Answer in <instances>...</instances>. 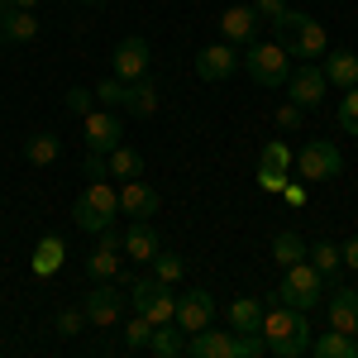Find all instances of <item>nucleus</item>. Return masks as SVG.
<instances>
[{
    "label": "nucleus",
    "mask_w": 358,
    "mask_h": 358,
    "mask_svg": "<svg viewBox=\"0 0 358 358\" xmlns=\"http://www.w3.org/2000/svg\"><path fill=\"white\" fill-rule=\"evenodd\" d=\"M82 172H86V182H106V177H110V167H106V153H96V148H86V158H82Z\"/></svg>",
    "instance_id": "c9c22d12"
},
{
    "label": "nucleus",
    "mask_w": 358,
    "mask_h": 358,
    "mask_svg": "<svg viewBox=\"0 0 358 358\" xmlns=\"http://www.w3.org/2000/svg\"><path fill=\"white\" fill-rule=\"evenodd\" d=\"M148 263H153V277L167 282V287H172V282H182V273H187V258H182L177 248H158Z\"/></svg>",
    "instance_id": "c85d7f7f"
},
{
    "label": "nucleus",
    "mask_w": 358,
    "mask_h": 358,
    "mask_svg": "<svg viewBox=\"0 0 358 358\" xmlns=\"http://www.w3.org/2000/svg\"><path fill=\"white\" fill-rule=\"evenodd\" d=\"M57 153H62V138L48 134V129H38V134H29V138H24V158H29L34 167L57 163Z\"/></svg>",
    "instance_id": "393cba45"
},
{
    "label": "nucleus",
    "mask_w": 358,
    "mask_h": 358,
    "mask_svg": "<svg viewBox=\"0 0 358 358\" xmlns=\"http://www.w3.org/2000/svg\"><path fill=\"white\" fill-rule=\"evenodd\" d=\"M148 349L158 358H177V354H187V330L182 325H153V339H148Z\"/></svg>",
    "instance_id": "b1692460"
},
{
    "label": "nucleus",
    "mask_w": 358,
    "mask_h": 358,
    "mask_svg": "<svg viewBox=\"0 0 358 358\" xmlns=\"http://www.w3.org/2000/svg\"><path fill=\"white\" fill-rule=\"evenodd\" d=\"M106 167H110L115 182L143 177V153H138V148H129V143H120V148H110V153H106Z\"/></svg>",
    "instance_id": "5701e85b"
},
{
    "label": "nucleus",
    "mask_w": 358,
    "mask_h": 358,
    "mask_svg": "<svg viewBox=\"0 0 358 358\" xmlns=\"http://www.w3.org/2000/svg\"><path fill=\"white\" fill-rule=\"evenodd\" d=\"M330 330L358 334V287L334 282V292H330Z\"/></svg>",
    "instance_id": "dca6fc26"
},
{
    "label": "nucleus",
    "mask_w": 358,
    "mask_h": 358,
    "mask_svg": "<svg viewBox=\"0 0 358 358\" xmlns=\"http://www.w3.org/2000/svg\"><path fill=\"white\" fill-rule=\"evenodd\" d=\"M110 57H115V77H120V82H138V77H148L153 48H148L143 38H120Z\"/></svg>",
    "instance_id": "f8f14e48"
},
{
    "label": "nucleus",
    "mask_w": 358,
    "mask_h": 358,
    "mask_svg": "<svg viewBox=\"0 0 358 358\" xmlns=\"http://www.w3.org/2000/svg\"><path fill=\"white\" fill-rule=\"evenodd\" d=\"M0 34H5V43H34V38H38V15L10 5V10L0 15Z\"/></svg>",
    "instance_id": "a211bd4d"
},
{
    "label": "nucleus",
    "mask_w": 358,
    "mask_h": 358,
    "mask_svg": "<svg viewBox=\"0 0 358 358\" xmlns=\"http://www.w3.org/2000/svg\"><path fill=\"white\" fill-rule=\"evenodd\" d=\"M234 72H239L234 43H210V48L196 53V77H201V82H229Z\"/></svg>",
    "instance_id": "9b49d317"
},
{
    "label": "nucleus",
    "mask_w": 358,
    "mask_h": 358,
    "mask_svg": "<svg viewBox=\"0 0 358 358\" xmlns=\"http://www.w3.org/2000/svg\"><path fill=\"white\" fill-rule=\"evenodd\" d=\"M244 72L253 77V86H268V91H277V86H287V77H292V53L282 48V43H248L244 53Z\"/></svg>",
    "instance_id": "7ed1b4c3"
},
{
    "label": "nucleus",
    "mask_w": 358,
    "mask_h": 358,
    "mask_svg": "<svg viewBox=\"0 0 358 358\" xmlns=\"http://www.w3.org/2000/svg\"><path fill=\"white\" fill-rule=\"evenodd\" d=\"M0 43H5V34H0Z\"/></svg>",
    "instance_id": "de8ad7c7"
},
{
    "label": "nucleus",
    "mask_w": 358,
    "mask_h": 358,
    "mask_svg": "<svg viewBox=\"0 0 358 358\" xmlns=\"http://www.w3.org/2000/svg\"><path fill=\"white\" fill-rule=\"evenodd\" d=\"M62 106H67L72 115H91L96 110V91H91V86H72V91L62 96Z\"/></svg>",
    "instance_id": "72a5a7b5"
},
{
    "label": "nucleus",
    "mask_w": 358,
    "mask_h": 358,
    "mask_svg": "<svg viewBox=\"0 0 358 358\" xmlns=\"http://www.w3.org/2000/svg\"><path fill=\"white\" fill-rule=\"evenodd\" d=\"M120 244H96L91 248V258H86V273L96 277V282H115L120 277Z\"/></svg>",
    "instance_id": "412c9836"
},
{
    "label": "nucleus",
    "mask_w": 358,
    "mask_h": 358,
    "mask_svg": "<svg viewBox=\"0 0 358 358\" xmlns=\"http://www.w3.org/2000/svg\"><path fill=\"white\" fill-rule=\"evenodd\" d=\"M339 124H344V134L358 138V86L344 91V106H339Z\"/></svg>",
    "instance_id": "f704fd0d"
},
{
    "label": "nucleus",
    "mask_w": 358,
    "mask_h": 358,
    "mask_svg": "<svg viewBox=\"0 0 358 358\" xmlns=\"http://www.w3.org/2000/svg\"><path fill=\"white\" fill-rule=\"evenodd\" d=\"M258 334L268 339V354H273V349H282L287 339H310V320H306V310L277 301L273 310H263V330Z\"/></svg>",
    "instance_id": "39448f33"
},
{
    "label": "nucleus",
    "mask_w": 358,
    "mask_h": 358,
    "mask_svg": "<svg viewBox=\"0 0 358 358\" xmlns=\"http://www.w3.org/2000/svg\"><path fill=\"white\" fill-rule=\"evenodd\" d=\"M187 354L192 358H239V344H234V334L206 325V330L187 334Z\"/></svg>",
    "instance_id": "4468645a"
},
{
    "label": "nucleus",
    "mask_w": 358,
    "mask_h": 358,
    "mask_svg": "<svg viewBox=\"0 0 358 358\" xmlns=\"http://www.w3.org/2000/svg\"><path fill=\"white\" fill-rule=\"evenodd\" d=\"M124 110H129V115H153V110H158V86L148 82V77H138V82H129V96H124Z\"/></svg>",
    "instance_id": "bb28decb"
},
{
    "label": "nucleus",
    "mask_w": 358,
    "mask_h": 358,
    "mask_svg": "<svg viewBox=\"0 0 358 358\" xmlns=\"http://www.w3.org/2000/svg\"><path fill=\"white\" fill-rule=\"evenodd\" d=\"M339 167H344V158H339V148H334L330 138H310L301 153H296V167L292 172H301L306 182H334Z\"/></svg>",
    "instance_id": "423d86ee"
},
{
    "label": "nucleus",
    "mask_w": 358,
    "mask_h": 358,
    "mask_svg": "<svg viewBox=\"0 0 358 358\" xmlns=\"http://www.w3.org/2000/svg\"><path fill=\"white\" fill-rule=\"evenodd\" d=\"M62 263H67V244H62L57 234H48V239H38V248H34V263H29V268H34L38 277H53Z\"/></svg>",
    "instance_id": "aec40b11"
},
{
    "label": "nucleus",
    "mask_w": 358,
    "mask_h": 358,
    "mask_svg": "<svg viewBox=\"0 0 358 358\" xmlns=\"http://www.w3.org/2000/svg\"><path fill=\"white\" fill-rule=\"evenodd\" d=\"M91 91H96V106L115 110V106H124V96H129V82H120V77H106V82L91 86Z\"/></svg>",
    "instance_id": "7c9ffc66"
},
{
    "label": "nucleus",
    "mask_w": 358,
    "mask_h": 358,
    "mask_svg": "<svg viewBox=\"0 0 358 358\" xmlns=\"http://www.w3.org/2000/svg\"><path fill=\"white\" fill-rule=\"evenodd\" d=\"M82 310H86V320H91V325H101V330H115V325L124 320L129 301H124V292H120L115 282H101V287H91V292H86Z\"/></svg>",
    "instance_id": "0eeeda50"
},
{
    "label": "nucleus",
    "mask_w": 358,
    "mask_h": 358,
    "mask_svg": "<svg viewBox=\"0 0 358 358\" xmlns=\"http://www.w3.org/2000/svg\"><path fill=\"white\" fill-rule=\"evenodd\" d=\"M325 91H330V82H325V72H320L315 62H301V67L287 77V96H292V106H301V110H315V106L325 101Z\"/></svg>",
    "instance_id": "6e6552de"
},
{
    "label": "nucleus",
    "mask_w": 358,
    "mask_h": 358,
    "mask_svg": "<svg viewBox=\"0 0 358 358\" xmlns=\"http://www.w3.org/2000/svg\"><path fill=\"white\" fill-rule=\"evenodd\" d=\"M229 330H234V334H258V330H263V301L239 296V301L229 306Z\"/></svg>",
    "instance_id": "4be33fe9"
},
{
    "label": "nucleus",
    "mask_w": 358,
    "mask_h": 358,
    "mask_svg": "<svg viewBox=\"0 0 358 358\" xmlns=\"http://www.w3.org/2000/svg\"><path fill=\"white\" fill-rule=\"evenodd\" d=\"M82 5H106V0H82Z\"/></svg>",
    "instance_id": "49530a36"
},
{
    "label": "nucleus",
    "mask_w": 358,
    "mask_h": 358,
    "mask_svg": "<svg viewBox=\"0 0 358 358\" xmlns=\"http://www.w3.org/2000/svg\"><path fill=\"white\" fill-rule=\"evenodd\" d=\"M273 124H277V129H301V106H292V101H287V106L273 115Z\"/></svg>",
    "instance_id": "ea45409f"
},
{
    "label": "nucleus",
    "mask_w": 358,
    "mask_h": 358,
    "mask_svg": "<svg viewBox=\"0 0 358 358\" xmlns=\"http://www.w3.org/2000/svg\"><path fill=\"white\" fill-rule=\"evenodd\" d=\"M320 296H325V277L315 273L306 258H301V263H292L287 277L277 282V301H282V306H296V310H306V315L320 306Z\"/></svg>",
    "instance_id": "20e7f679"
},
{
    "label": "nucleus",
    "mask_w": 358,
    "mask_h": 358,
    "mask_svg": "<svg viewBox=\"0 0 358 358\" xmlns=\"http://www.w3.org/2000/svg\"><path fill=\"white\" fill-rule=\"evenodd\" d=\"M148 339H153V320H148V315H134V320H124V349H129V354L148 349Z\"/></svg>",
    "instance_id": "2f4dec72"
},
{
    "label": "nucleus",
    "mask_w": 358,
    "mask_h": 358,
    "mask_svg": "<svg viewBox=\"0 0 358 358\" xmlns=\"http://www.w3.org/2000/svg\"><path fill=\"white\" fill-rule=\"evenodd\" d=\"M86 120V148H96V153H110V148H120L124 143V124H120V115L115 110H91V115H82Z\"/></svg>",
    "instance_id": "9d476101"
},
{
    "label": "nucleus",
    "mask_w": 358,
    "mask_h": 358,
    "mask_svg": "<svg viewBox=\"0 0 358 358\" xmlns=\"http://www.w3.org/2000/svg\"><path fill=\"white\" fill-rule=\"evenodd\" d=\"M310 354H320V358H358V339L344 334V330H330V334H320V339H310Z\"/></svg>",
    "instance_id": "a878e982"
},
{
    "label": "nucleus",
    "mask_w": 358,
    "mask_h": 358,
    "mask_svg": "<svg viewBox=\"0 0 358 358\" xmlns=\"http://www.w3.org/2000/svg\"><path fill=\"white\" fill-rule=\"evenodd\" d=\"M306 248H310V244H306L296 229H282V234L273 239V258L282 263V268H292V263H301V258H306Z\"/></svg>",
    "instance_id": "c756f323"
},
{
    "label": "nucleus",
    "mask_w": 358,
    "mask_h": 358,
    "mask_svg": "<svg viewBox=\"0 0 358 358\" xmlns=\"http://www.w3.org/2000/svg\"><path fill=\"white\" fill-rule=\"evenodd\" d=\"M292 163H296V153L282 143V138H268L263 143V167H277V172H292Z\"/></svg>",
    "instance_id": "473e14b6"
},
{
    "label": "nucleus",
    "mask_w": 358,
    "mask_h": 358,
    "mask_svg": "<svg viewBox=\"0 0 358 358\" xmlns=\"http://www.w3.org/2000/svg\"><path fill=\"white\" fill-rule=\"evenodd\" d=\"M258 10L253 5H229L220 15V34H224V43H253L258 38Z\"/></svg>",
    "instance_id": "2eb2a0df"
},
{
    "label": "nucleus",
    "mask_w": 358,
    "mask_h": 358,
    "mask_svg": "<svg viewBox=\"0 0 358 358\" xmlns=\"http://www.w3.org/2000/svg\"><path fill=\"white\" fill-rule=\"evenodd\" d=\"M253 10H258V20H277L282 10H287V0H248Z\"/></svg>",
    "instance_id": "a19ab883"
},
{
    "label": "nucleus",
    "mask_w": 358,
    "mask_h": 358,
    "mask_svg": "<svg viewBox=\"0 0 358 358\" xmlns=\"http://www.w3.org/2000/svg\"><path fill=\"white\" fill-rule=\"evenodd\" d=\"M115 210H120V192H115L110 182H91V187L77 196V206H72V220H77V229H86V234H101V229L115 224Z\"/></svg>",
    "instance_id": "f03ea898"
},
{
    "label": "nucleus",
    "mask_w": 358,
    "mask_h": 358,
    "mask_svg": "<svg viewBox=\"0 0 358 358\" xmlns=\"http://www.w3.org/2000/svg\"><path fill=\"white\" fill-rule=\"evenodd\" d=\"M325 82L339 86V91H349V86H358V53H349V48H325Z\"/></svg>",
    "instance_id": "f3484780"
},
{
    "label": "nucleus",
    "mask_w": 358,
    "mask_h": 358,
    "mask_svg": "<svg viewBox=\"0 0 358 358\" xmlns=\"http://www.w3.org/2000/svg\"><path fill=\"white\" fill-rule=\"evenodd\" d=\"M273 34H277V43L287 48L292 57H306V62H315V57H325V48H330V34L315 24L306 10H282L273 20Z\"/></svg>",
    "instance_id": "f257e3e1"
},
{
    "label": "nucleus",
    "mask_w": 358,
    "mask_h": 358,
    "mask_svg": "<svg viewBox=\"0 0 358 358\" xmlns=\"http://www.w3.org/2000/svg\"><path fill=\"white\" fill-rule=\"evenodd\" d=\"M234 344H239V358H263L268 354V339H263V334H234Z\"/></svg>",
    "instance_id": "4c0bfd02"
},
{
    "label": "nucleus",
    "mask_w": 358,
    "mask_h": 358,
    "mask_svg": "<svg viewBox=\"0 0 358 358\" xmlns=\"http://www.w3.org/2000/svg\"><path fill=\"white\" fill-rule=\"evenodd\" d=\"M306 263H310L315 273L325 277V282H334V277H339V248L325 244V239H315V244L306 248Z\"/></svg>",
    "instance_id": "cd10ccee"
},
{
    "label": "nucleus",
    "mask_w": 358,
    "mask_h": 358,
    "mask_svg": "<svg viewBox=\"0 0 358 358\" xmlns=\"http://www.w3.org/2000/svg\"><path fill=\"white\" fill-rule=\"evenodd\" d=\"M15 5H20V10H38V0H15Z\"/></svg>",
    "instance_id": "c03bdc74"
},
{
    "label": "nucleus",
    "mask_w": 358,
    "mask_h": 358,
    "mask_svg": "<svg viewBox=\"0 0 358 358\" xmlns=\"http://www.w3.org/2000/svg\"><path fill=\"white\" fill-rule=\"evenodd\" d=\"M339 263H344V268H354V273H358V234H354V239H349L344 248H339Z\"/></svg>",
    "instance_id": "79ce46f5"
},
{
    "label": "nucleus",
    "mask_w": 358,
    "mask_h": 358,
    "mask_svg": "<svg viewBox=\"0 0 358 358\" xmlns=\"http://www.w3.org/2000/svg\"><path fill=\"white\" fill-rule=\"evenodd\" d=\"M120 248H124L129 258H138V263H148V258H153V253L163 248V239L153 234V224H148V220H134V229H129V234L120 239Z\"/></svg>",
    "instance_id": "6ab92c4d"
},
{
    "label": "nucleus",
    "mask_w": 358,
    "mask_h": 358,
    "mask_svg": "<svg viewBox=\"0 0 358 358\" xmlns=\"http://www.w3.org/2000/svg\"><path fill=\"white\" fill-rule=\"evenodd\" d=\"M158 192L143 182V177H129V182H120V210L129 215V220H153L158 215Z\"/></svg>",
    "instance_id": "ddd939ff"
},
{
    "label": "nucleus",
    "mask_w": 358,
    "mask_h": 358,
    "mask_svg": "<svg viewBox=\"0 0 358 358\" xmlns=\"http://www.w3.org/2000/svg\"><path fill=\"white\" fill-rule=\"evenodd\" d=\"M10 5H15V0H0V15H5V10H10Z\"/></svg>",
    "instance_id": "a18cd8bd"
},
{
    "label": "nucleus",
    "mask_w": 358,
    "mask_h": 358,
    "mask_svg": "<svg viewBox=\"0 0 358 358\" xmlns=\"http://www.w3.org/2000/svg\"><path fill=\"white\" fill-rule=\"evenodd\" d=\"M287 177H292V172H277V167H258V187H263L268 196L282 192V187H287Z\"/></svg>",
    "instance_id": "58836bf2"
},
{
    "label": "nucleus",
    "mask_w": 358,
    "mask_h": 358,
    "mask_svg": "<svg viewBox=\"0 0 358 358\" xmlns=\"http://www.w3.org/2000/svg\"><path fill=\"white\" fill-rule=\"evenodd\" d=\"M282 196H287V206H301V201H306L301 182H292V177H287V187H282Z\"/></svg>",
    "instance_id": "37998d69"
},
{
    "label": "nucleus",
    "mask_w": 358,
    "mask_h": 358,
    "mask_svg": "<svg viewBox=\"0 0 358 358\" xmlns=\"http://www.w3.org/2000/svg\"><path fill=\"white\" fill-rule=\"evenodd\" d=\"M210 320H215V301H210V292L192 287V292L177 296V315H172V325H182L187 334H196V330H206Z\"/></svg>",
    "instance_id": "1a4fd4ad"
},
{
    "label": "nucleus",
    "mask_w": 358,
    "mask_h": 358,
    "mask_svg": "<svg viewBox=\"0 0 358 358\" xmlns=\"http://www.w3.org/2000/svg\"><path fill=\"white\" fill-rule=\"evenodd\" d=\"M82 325H86V310H62V315L53 320V330L62 334V339H72V334L82 330Z\"/></svg>",
    "instance_id": "e433bc0d"
}]
</instances>
